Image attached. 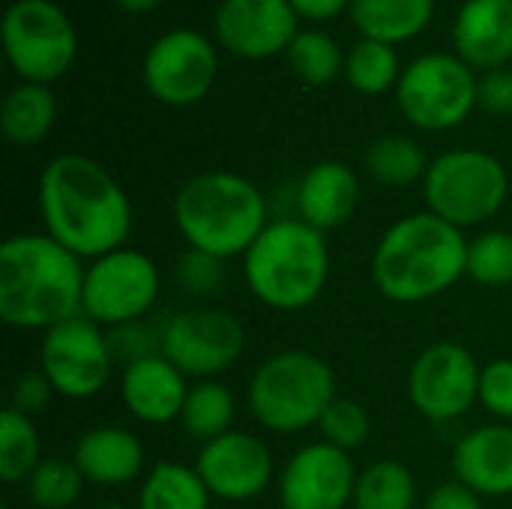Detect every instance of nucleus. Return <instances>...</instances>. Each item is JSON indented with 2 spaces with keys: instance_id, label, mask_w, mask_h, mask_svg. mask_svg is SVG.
<instances>
[{
  "instance_id": "obj_43",
  "label": "nucleus",
  "mask_w": 512,
  "mask_h": 509,
  "mask_svg": "<svg viewBox=\"0 0 512 509\" xmlns=\"http://www.w3.org/2000/svg\"><path fill=\"white\" fill-rule=\"evenodd\" d=\"M99 509H126V507H120V504H105V507H99Z\"/></svg>"
},
{
  "instance_id": "obj_44",
  "label": "nucleus",
  "mask_w": 512,
  "mask_h": 509,
  "mask_svg": "<svg viewBox=\"0 0 512 509\" xmlns=\"http://www.w3.org/2000/svg\"><path fill=\"white\" fill-rule=\"evenodd\" d=\"M279 509H282V507H279Z\"/></svg>"
},
{
  "instance_id": "obj_30",
  "label": "nucleus",
  "mask_w": 512,
  "mask_h": 509,
  "mask_svg": "<svg viewBox=\"0 0 512 509\" xmlns=\"http://www.w3.org/2000/svg\"><path fill=\"white\" fill-rule=\"evenodd\" d=\"M291 72L306 84V87H324L330 81H336L339 75H345V54L339 48V42L318 27L300 30L291 42V48L285 51Z\"/></svg>"
},
{
  "instance_id": "obj_32",
  "label": "nucleus",
  "mask_w": 512,
  "mask_h": 509,
  "mask_svg": "<svg viewBox=\"0 0 512 509\" xmlns=\"http://www.w3.org/2000/svg\"><path fill=\"white\" fill-rule=\"evenodd\" d=\"M84 477L72 459L48 456L36 465V471L27 477V498L36 509H69L84 489Z\"/></svg>"
},
{
  "instance_id": "obj_35",
  "label": "nucleus",
  "mask_w": 512,
  "mask_h": 509,
  "mask_svg": "<svg viewBox=\"0 0 512 509\" xmlns=\"http://www.w3.org/2000/svg\"><path fill=\"white\" fill-rule=\"evenodd\" d=\"M174 276H177V285L183 294L213 297L225 285V261H219L216 255L198 252V249H186L177 258Z\"/></svg>"
},
{
  "instance_id": "obj_41",
  "label": "nucleus",
  "mask_w": 512,
  "mask_h": 509,
  "mask_svg": "<svg viewBox=\"0 0 512 509\" xmlns=\"http://www.w3.org/2000/svg\"><path fill=\"white\" fill-rule=\"evenodd\" d=\"M294 12L306 21H330L351 9V0H291Z\"/></svg>"
},
{
  "instance_id": "obj_29",
  "label": "nucleus",
  "mask_w": 512,
  "mask_h": 509,
  "mask_svg": "<svg viewBox=\"0 0 512 509\" xmlns=\"http://www.w3.org/2000/svg\"><path fill=\"white\" fill-rule=\"evenodd\" d=\"M414 504L417 480L408 465L396 459H381L360 471L351 509H414Z\"/></svg>"
},
{
  "instance_id": "obj_1",
  "label": "nucleus",
  "mask_w": 512,
  "mask_h": 509,
  "mask_svg": "<svg viewBox=\"0 0 512 509\" xmlns=\"http://www.w3.org/2000/svg\"><path fill=\"white\" fill-rule=\"evenodd\" d=\"M36 204L45 234L78 258H99L132 234L126 189L90 156L60 153L45 162L36 183Z\"/></svg>"
},
{
  "instance_id": "obj_5",
  "label": "nucleus",
  "mask_w": 512,
  "mask_h": 509,
  "mask_svg": "<svg viewBox=\"0 0 512 509\" xmlns=\"http://www.w3.org/2000/svg\"><path fill=\"white\" fill-rule=\"evenodd\" d=\"M243 276L258 303L276 312H303L327 288L330 246L324 231L300 216L270 219L243 255Z\"/></svg>"
},
{
  "instance_id": "obj_38",
  "label": "nucleus",
  "mask_w": 512,
  "mask_h": 509,
  "mask_svg": "<svg viewBox=\"0 0 512 509\" xmlns=\"http://www.w3.org/2000/svg\"><path fill=\"white\" fill-rule=\"evenodd\" d=\"M54 396L57 393H54V387L48 384V378L42 372H24L12 384V402H9V408L21 411L27 417H36V414H42L48 408V402Z\"/></svg>"
},
{
  "instance_id": "obj_42",
  "label": "nucleus",
  "mask_w": 512,
  "mask_h": 509,
  "mask_svg": "<svg viewBox=\"0 0 512 509\" xmlns=\"http://www.w3.org/2000/svg\"><path fill=\"white\" fill-rule=\"evenodd\" d=\"M165 0H114L117 9L129 12V15H144V12H153L156 6H162Z\"/></svg>"
},
{
  "instance_id": "obj_37",
  "label": "nucleus",
  "mask_w": 512,
  "mask_h": 509,
  "mask_svg": "<svg viewBox=\"0 0 512 509\" xmlns=\"http://www.w3.org/2000/svg\"><path fill=\"white\" fill-rule=\"evenodd\" d=\"M108 342H111L114 360H123L126 366L135 363V360L162 354V333H156L153 327H144L141 321L114 327V330L108 333Z\"/></svg>"
},
{
  "instance_id": "obj_12",
  "label": "nucleus",
  "mask_w": 512,
  "mask_h": 509,
  "mask_svg": "<svg viewBox=\"0 0 512 509\" xmlns=\"http://www.w3.org/2000/svg\"><path fill=\"white\" fill-rule=\"evenodd\" d=\"M219 75L216 42L201 30L177 27L162 33L144 54L141 78L147 93L171 108L201 102Z\"/></svg>"
},
{
  "instance_id": "obj_3",
  "label": "nucleus",
  "mask_w": 512,
  "mask_h": 509,
  "mask_svg": "<svg viewBox=\"0 0 512 509\" xmlns=\"http://www.w3.org/2000/svg\"><path fill=\"white\" fill-rule=\"evenodd\" d=\"M84 264L57 240L15 234L0 246V318L15 330H42L81 315Z\"/></svg>"
},
{
  "instance_id": "obj_16",
  "label": "nucleus",
  "mask_w": 512,
  "mask_h": 509,
  "mask_svg": "<svg viewBox=\"0 0 512 509\" xmlns=\"http://www.w3.org/2000/svg\"><path fill=\"white\" fill-rule=\"evenodd\" d=\"M291 0H222L213 15L216 42L243 60L285 54L300 33Z\"/></svg>"
},
{
  "instance_id": "obj_8",
  "label": "nucleus",
  "mask_w": 512,
  "mask_h": 509,
  "mask_svg": "<svg viewBox=\"0 0 512 509\" xmlns=\"http://www.w3.org/2000/svg\"><path fill=\"white\" fill-rule=\"evenodd\" d=\"M480 78L450 51H429L411 60L396 84V105L408 123L426 132L462 126L477 108Z\"/></svg>"
},
{
  "instance_id": "obj_36",
  "label": "nucleus",
  "mask_w": 512,
  "mask_h": 509,
  "mask_svg": "<svg viewBox=\"0 0 512 509\" xmlns=\"http://www.w3.org/2000/svg\"><path fill=\"white\" fill-rule=\"evenodd\" d=\"M480 405L498 420L512 423V360L498 357L480 372Z\"/></svg>"
},
{
  "instance_id": "obj_10",
  "label": "nucleus",
  "mask_w": 512,
  "mask_h": 509,
  "mask_svg": "<svg viewBox=\"0 0 512 509\" xmlns=\"http://www.w3.org/2000/svg\"><path fill=\"white\" fill-rule=\"evenodd\" d=\"M159 291L162 276L156 261L138 249L123 246L93 258L84 267L81 315L102 330L144 321V315L156 306Z\"/></svg>"
},
{
  "instance_id": "obj_18",
  "label": "nucleus",
  "mask_w": 512,
  "mask_h": 509,
  "mask_svg": "<svg viewBox=\"0 0 512 509\" xmlns=\"http://www.w3.org/2000/svg\"><path fill=\"white\" fill-rule=\"evenodd\" d=\"M186 381L189 378L165 354H153L123 366L120 399L135 420L147 426H168L183 414L189 396Z\"/></svg>"
},
{
  "instance_id": "obj_22",
  "label": "nucleus",
  "mask_w": 512,
  "mask_h": 509,
  "mask_svg": "<svg viewBox=\"0 0 512 509\" xmlns=\"http://www.w3.org/2000/svg\"><path fill=\"white\" fill-rule=\"evenodd\" d=\"M72 462L87 483L120 489L144 474V444L123 426H96L75 441Z\"/></svg>"
},
{
  "instance_id": "obj_39",
  "label": "nucleus",
  "mask_w": 512,
  "mask_h": 509,
  "mask_svg": "<svg viewBox=\"0 0 512 509\" xmlns=\"http://www.w3.org/2000/svg\"><path fill=\"white\" fill-rule=\"evenodd\" d=\"M477 105L495 117L512 114V69H489L480 75V90H477Z\"/></svg>"
},
{
  "instance_id": "obj_6",
  "label": "nucleus",
  "mask_w": 512,
  "mask_h": 509,
  "mask_svg": "<svg viewBox=\"0 0 512 509\" xmlns=\"http://www.w3.org/2000/svg\"><path fill=\"white\" fill-rule=\"evenodd\" d=\"M336 399L333 369L312 351H279L249 378L246 405L273 435H297L321 423Z\"/></svg>"
},
{
  "instance_id": "obj_33",
  "label": "nucleus",
  "mask_w": 512,
  "mask_h": 509,
  "mask_svg": "<svg viewBox=\"0 0 512 509\" xmlns=\"http://www.w3.org/2000/svg\"><path fill=\"white\" fill-rule=\"evenodd\" d=\"M468 276L486 288L512 285V234L510 231H483L468 240Z\"/></svg>"
},
{
  "instance_id": "obj_13",
  "label": "nucleus",
  "mask_w": 512,
  "mask_h": 509,
  "mask_svg": "<svg viewBox=\"0 0 512 509\" xmlns=\"http://www.w3.org/2000/svg\"><path fill=\"white\" fill-rule=\"evenodd\" d=\"M114 369V351L108 333L90 318L78 315L42 333L39 342V372L48 378L63 399L96 396Z\"/></svg>"
},
{
  "instance_id": "obj_24",
  "label": "nucleus",
  "mask_w": 512,
  "mask_h": 509,
  "mask_svg": "<svg viewBox=\"0 0 512 509\" xmlns=\"http://www.w3.org/2000/svg\"><path fill=\"white\" fill-rule=\"evenodd\" d=\"M57 120V96L51 84H15L0 105L3 138L15 147H33L48 138Z\"/></svg>"
},
{
  "instance_id": "obj_27",
  "label": "nucleus",
  "mask_w": 512,
  "mask_h": 509,
  "mask_svg": "<svg viewBox=\"0 0 512 509\" xmlns=\"http://www.w3.org/2000/svg\"><path fill=\"white\" fill-rule=\"evenodd\" d=\"M234 414H237V402L225 384H219L216 378L198 381L189 387V396H186V405L180 414V426L189 438L207 444V441L231 432Z\"/></svg>"
},
{
  "instance_id": "obj_23",
  "label": "nucleus",
  "mask_w": 512,
  "mask_h": 509,
  "mask_svg": "<svg viewBox=\"0 0 512 509\" xmlns=\"http://www.w3.org/2000/svg\"><path fill=\"white\" fill-rule=\"evenodd\" d=\"M348 15L363 39L402 45L432 24L435 0H351Z\"/></svg>"
},
{
  "instance_id": "obj_26",
  "label": "nucleus",
  "mask_w": 512,
  "mask_h": 509,
  "mask_svg": "<svg viewBox=\"0 0 512 509\" xmlns=\"http://www.w3.org/2000/svg\"><path fill=\"white\" fill-rule=\"evenodd\" d=\"M429 165L432 162H429L426 150L411 135H384V138H375L366 150L369 177L375 183L393 186V189L423 183Z\"/></svg>"
},
{
  "instance_id": "obj_7",
  "label": "nucleus",
  "mask_w": 512,
  "mask_h": 509,
  "mask_svg": "<svg viewBox=\"0 0 512 509\" xmlns=\"http://www.w3.org/2000/svg\"><path fill=\"white\" fill-rule=\"evenodd\" d=\"M423 198L429 213L456 228H474L495 219L510 198V174L495 153L456 147L432 159Z\"/></svg>"
},
{
  "instance_id": "obj_14",
  "label": "nucleus",
  "mask_w": 512,
  "mask_h": 509,
  "mask_svg": "<svg viewBox=\"0 0 512 509\" xmlns=\"http://www.w3.org/2000/svg\"><path fill=\"white\" fill-rule=\"evenodd\" d=\"M480 363L459 342H435L408 372V396L420 417L453 423L480 402Z\"/></svg>"
},
{
  "instance_id": "obj_31",
  "label": "nucleus",
  "mask_w": 512,
  "mask_h": 509,
  "mask_svg": "<svg viewBox=\"0 0 512 509\" xmlns=\"http://www.w3.org/2000/svg\"><path fill=\"white\" fill-rule=\"evenodd\" d=\"M42 462V441L33 417L6 408L0 417V480L15 486L27 483V477Z\"/></svg>"
},
{
  "instance_id": "obj_25",
  "label": "nucleus",
  "mask_w": 512,
  "mask_h": 509,
  "mask_svg": "<svg viewBox=\"0 0 512 509\" xmlns=\"http://www.w3.org/2000/svg\"><path fill=\"white\" fill-rule=\"evenodd\" d=\"M210 501L201 474L180 462H156L138 489V509H210Z\"/></svg>"
},
{
  "instance_id": "obj_15",
  "label": "nucleus",
  "mask_w": 512,
  "mask_h": 509,
  "mask_svg": "<svg viewBox=\"0 0 512 509\" xmlns=\"http://www.w3.org/2000/svg\"><path fill=\"white\" fill-rule=\"evenodd\" d=\"M357 468L351 453L315 441L300 447L279 474L282 509H348L357 489Z\"/></svg>"
},
{
  "instance_id": "obj_20",
  "label": "nucleus",
  "mask_w": 512,
  "mask_h": 509,
  "mask_svg": "<svg viewBox=\"0 0 512 509\" xmlns=\"http://www.w3.org/2000/svg\"><path fill=\"white\" fill-rule=\"evenodd\" d=\"M453 474L480 498L512 495V426L486 423L462 435L453 450Z\"/></svg>"
},
{
  "instance_id": "obj_40",
  "label": "nucleus",
  "mask_w": 512,
  "mask_h": 509,
  "mask_svg": "<svg viewBox=\"0 0 512 509\" xmlns=\"http://www.w3.org/2000/svg\"><path fill=\"white\" fill-rule=\"evenodd\" d=\"M423 509H483V498L471 492L468 486H462L459 480H453V483L435 486L429 498L423 501Z\"/></svg>"
},
{
  "instance_id": "obj_9",
  "label": "nucleus",
  "mask_w": 512,
  "mask_h": 509,
  "mask_svg": "<svg viewBox=\"0 0 512 509\" xmlns=\"http://www.w3.org/2000/svg\"><path fill=\"white\" fill-rule=\"evenodd\" d=\"M3 51L30 84H54L78 57V30L54 0H12L3 15Z\"/></svg>"
},
{
  "instance_id": "obj_34",
  "label": "nucleus",
  "mask_w": 512,
  "mask_h": 509,
  "mask_svg": "<svg viewBox=\"0 0 512 509\" xmlns=\"http://www.w3.org/2000/svg\"><path fill=\"white\" fill-rule=\"evenodd\" d=\"M318 429H321V435H324L327 444H333V447L351 453V450H357V447H363V444L369 441V435H372V420H369V411H366L360 402L336 396L333 405L324 411Z\"/></svg>"
},
{
  "instance_id": "obj_21",
  "label": "nucleus",
  "mask_w": 512,
  "mask_h": 509,
  "mask_svg": "<svg viewBox=\"0 0 512 509\" xmlns=\"http://www.w3.org/2000/svg\"><path fill=\"white\" fill-rule=\"evenodd\" d=\"M294 207L303 222L318 231H333L348 225L360 207V177L351 165L327 159L312 165L294 192Z\"/></svg>"
},
{
  "instance_id": "obj_11",
  "label": "nucleus",
  "mask_w": 512,
  "mask_h": 509,
  "mask_svg": "<svg viewBox=\"0 0 512 509\" xmlns=\"http://www.w3.org/2000/svg\"><path fill=\"white\" fill-rule=\"evenodd\" d=\"M246 348L243 324L219 306H192L162 327V354L195 381H213L228 372Z\"/></svg>"
},
{
  "instance_id": "obj_2",
  "label": "nucleus",
  "mask_w": 512,
  "mask_h": 509,
  "mask_svg": "<svg viewBox=\"0 0 512 509\" xmlns=\"http://www.w3.org/2000/svg\"><path fill=\"white\" fill-rule=\"evenodd\" d=\"M462 276H468V240L429 210L396 219L372 252V282L399 306L435 300Z\"/></svg>"
},
{
  "instance_id": "obj_28",
  "label": "nucleus",
  "mask_w": 512,
  "mask_h": 509,
  "mask_svg": "<svg viewBox=\"0 0 512 509\" xmlns=\"http://www.w3.org/2000/svg\"><path fill=\"white\" fill-rule=\"evenodd\" d=\"M399 51L396 45L378 42V39H357L351 51L345 54V81L360 96H381L387 90H396L402 78Z\"/></svg>"
},
{
  "instance_id": "obj_19",
  "label": "nucleus",
  "mask_w": 512,
  "mask_h": 509,
  "mask_svg": "<svg viewBox=\"0 0 512 509\" xmlns=\"http://www.w3.org/2000/svg\"><path fill=\"white\" fill-rule=\"evenodd\" d=\"M453 54L474 72L512 60V0H465L453 21Z\"/></svg>"
},
{
  "instance_id": "obj_4",
  "label": "nucleus",
  "mask_w": 512,
  "mask_h": 509,
  "mask_svg": "<svg viewBox=\"0 0 512 509\" xmlns=\"http://www.w3.org/2000/svg\"><path fill=\"white\" fill-rule=\"evenodd\" d=\"M174 222L189 249L243 258L270 225L264 192L234 171H201L174 195Z\"/></svg>"
},
{
  "instance_id": "obj_17",
  "label": "nucleus",
  "mask_w": 512,
  "mask_h": 509,
  "mask_svg": "<svg viewBox=\"0 0 512 509\" xmlns=\"http://www.w3.org/2000/svg\"><path fill=\"white\" fill-rule=\"evenodd\" d=\"M195 471L213 498L243 504L255 501L273 483V453L258 435L231 429L201 447Z\"/></svg>"
}]
</instances>
